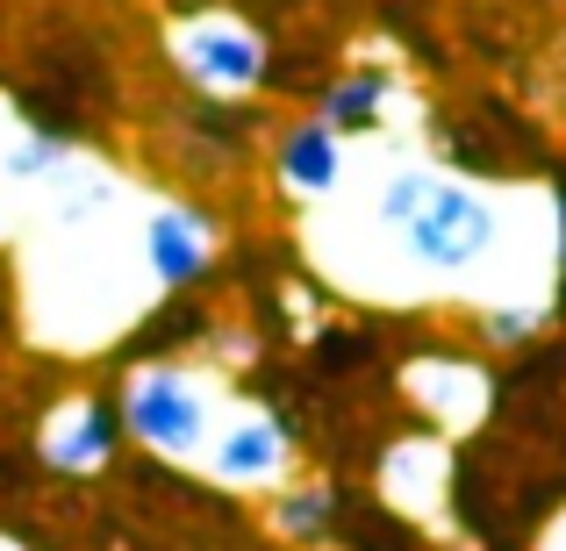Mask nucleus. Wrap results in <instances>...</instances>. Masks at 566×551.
I'll use <instances>...</instances> for the list:
<instances>
[{"label":"nucleus","instance_id":"2","mask_svg":"<svg viewBox=\"0 0 566 551\" xmlns=\"http://www.w3.org/2000/svg\"><path fill=\"white\" fill-rule=\"evenodd\" d=\"M166 57L193 100H251L273 80V43L237 8H187L166 22Z\"/></svg>","mask_w":566,"mask_h":551},{"label":"nucleus","instance_id":"9","mask_svg":"<svg viewBox=\"0 0 566 551\" xmlns=\"http://www.w3.org/2000/svg\"><path fill=\"white\" fill-rule=\"evenodd\" d=\"M331 501H337V487H331V480H323V487H294L287 501H273V530H280V538H294V544H331V530H337V523L323 516Z\"/></svg>","mask_w":566,"mask_h":551},{"label":"nucleus","instance_id":"7","mask_svg":"<svg viewBox=\"0 0 566 551\" xmlns=\"http://www.w3.org/2000/svg\"><path fill=\"white\" fill-rule=\"evenodd\" d=\"M36 452H43L51 473H72V480L108 473L115 452H123V409H115V394H80V401H65V409H51Z\"/></svg>","mask_w":566,"mask_h":551},{"label":"nucleus","instance_id":"4","mask_svg":"<svg viewBox=\"0 0 566 551\" xmlns=\"http://www.w3.org/2000/svg\"><path fill=\"white\" fill-rule=\"evenodd\" d=\"M201 466H208L216 487H244V495H259V487H287L294 430L280 423L273 409H230V415H216V437H208Z\"/></svg>","mask_w":566,"mask_h":551},{"label":"nucleus","instance_id":"1","mask_svg":"<svg viewBox=\"0 0 566 551\" xmlns=\"http://www.w3.org/2000/svg\"><path fill=\"white\" fill-rule=\"evenodd\" d=\"M387 244L401 251V265H416L438 287H473L502 258V193H488L481 180H459V172H430L416 215Z\"/></svg>","mask_w":566,"mask_h":551},{"label":"nucleus","instance_id":"13","mask_svg":"<svg viewBox=\"0 0 566 551\" xmlns=\"http://www.w3.org/2000/svg\"><path fill=\"white\" fill-rule=\"evenodd\" d=\"M0 230H8V201H0Z\"/></svg>","mask_w":566,"mask_h":551},{"label":"nucleus","instance_id":"11","mask_svg":"<svg viewBox=\"0 0 566 551\" xmlns=\"http://www.w3.org/2000/svg\"><path fill=\"white\" fill-rule=\"evenodd\" d=\"M308 365H316L323 380H352V372L374 365V337H359V330H323L316 345H308Z\"/></svg>","mask_w":566,"mask_h":551},{"label":"nucleus","instance_id":"6","mask_svg":"<svg viewBox=\"0 0 566 551\" xmlns=\"http://www.w3.org/2000/svg\"><path fill=\"white\" fill-rule=\"evenodd\" d=\"M137 251H144V279H151L158 294H187L216 273V222L193 201H180V193H166V201H151V215H144Z\"/></svg>","mask_w":566,"mask_h":551},{"label":"nucleus","instance_id":"12","mask_svg":"<svg viewBox=\"0 0 566 551\" xmlns=\"http://www.w3.org/2000/svg\"><path fill=\"white\" fill-rule=\"evenodd\" d=\"M553 265H559V279H566V172L553 180Z\"/></svg>","mask_w":566,"mask_h":551},{"label":"nucleus","instance_id":"8","mask_svg":"<svg viewBox=\"0 0 566 551\" xmlns=\"http://www.w3.org/2000/svg\"><path fill=\"white\" fill-rule=\"evenodd\" d=\"M395 100H401V80L387 65H345V72H331V80L316 86V115L337 129V137H380V123L395 115Z\"/></svg>","mask_w":566,"mask_h":551},{"label":"nucleus","instance_id":"3","mask_svg":"<svg viewBox=\"0 0 566 551\" xmlns=\"http://www.w3.org/2000/svg\"><path fill=\"white\" fill-rule=\"evenodd\" d=\"M115 409H123V437L144 444L151 458H166V466H193L208 452V437H216V394H208V380L193 365H172V359H151V365L129 372Z\"/></svg>","mask_w":566,"mask_h":551},{"label":"nucleus","instance_id":"5","mask_svg":"<svg viewBox=\"0 0 566 551\" xmlns=\"http://www.w3.org/2000/svg\"><path fill=\"white\" fill-rule=\"evenodd\" d=\"M265 172L287 201L316 208V201H337L352 180V144L337 137L323 115H287V123L265 137Z\"/></svg>","mask_w":566,"mask_h":551},{"label":"nucleus","instance_id":"10","mask_svg":"<svg viewBox=\"0 0 566 551\" xmlns=\"http://www.w3.org/2000/svg\"><path fill=\"white\" fill-rule=\"evenodd\" d=\"M65 166H72V144H65V137H51V129H22V137L8 144V158H0V172H8L14 187L51 180V172H65Z\"/></svg>","mask_w":566,"mask_h":551}]
</instances>
